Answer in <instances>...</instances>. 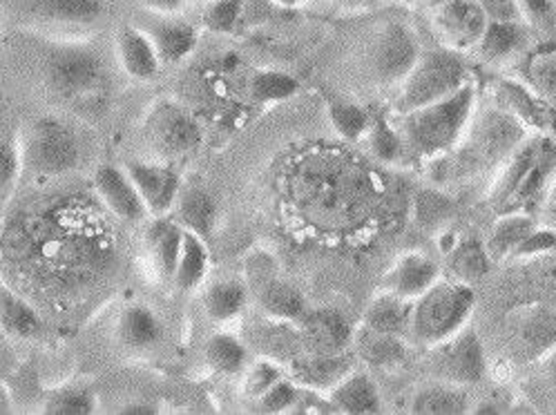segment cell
Wrapping results in <instances>:
<instances>
[{
	"label": "cell",
	"instance_id": "cell-37",
	"mask_svg": "<svg viewBox=\"0 0 556 415\" xmlns=\"http://www.w3.org/2000/svg\"><path fill=\"white\" fill-rule=\"evenodd\" d=\"M526 27L523 23H496L488 21V27L479 40V48L483 59L488 61H503L514 54L523 46Z\"/></svg>",
	"mask_w": 556,
	"mask_h": 415
},
{
	"label": "cell",
	"instance_id": "cell-46",
	"mask_svg": "<svg viewBox=\"0 0 556 415\" xmlns=\"http://www.w3.org/2000/svg\"><path fill=\"white\" fill-rule=\"evenodd\" d=\"M300 400V389L291 380H277L257 402L266 413H285L291 411Z\"/></svg>",
	"mask_w": 556,
	"mask_h": 415
},
{
	"label": "cell",
	"instance_id": "cell-9",
	"mask_svg": "<svg viewBox=\"0 0 556 415\" xmlns=\"http://www.w3.org/2000/svg\"><path fill=\"white\" fill-rule=\"evenodd\" d=\"M420 56V43L405 23H384L369 46V70L380 86L403 83Z\"/></svg>",
	"mask_w": 556,
	"mask_h": 415
},
{
	"label": "cell",
	"instance_id": "cell-34",
	"mask_svg": "<svg viewBox=\"0 0 556 415\" xmlns=\"http://www.w3.org/2000/svg\"><path fill=\"white\" fill-rule=\"evenodd\" d=\"M353 342L357 344L363 360H367L374 366H395L405 357V344L401 336L380 334L363 324V328L353 334Z\"/></svg>",
	"mask_w": 556,
	"mask_h": 415
},
{
	"label": "cell",
	"instance_id": "cell-4",
	"mask_svg": "<svg viewBox=\"0 0 556 415\" xmlns=\"http://www.w3.org/2000/svg\"><path fill=\"white\" fill-rule=\"evenodd\" d=\"M476 90L471 80L447 99L403 112L399 135L403 148L420 159L445 156L463 137L473 114Z\"/></svg>",
	"mask_w": 556,
	"mask_h": 415
},
{
	"label": "cell",
	"instance_id": "cell-56",
	"mask_svg": "<svg viewBox=\"0 0 556 415\" xmlns=\"http://www.w3.org/2000/svg\"><path fill=\"white\" fill-rule=\"evenodd\" d=\"M420 3L425 5V10L433 12V10H439L441 5H445V3H447V0H420Z\"/></svg>",
	"mask_w": 556,
	"mask_h": 415
},
{
	"label": "cell",
	"instance_id": "cell-29",
	"mask_svg": "<svg viewBox=\"0 0 556 415\" xmlns=\"http://www.w3.org/2000/svg\"><path fill=\"white\" fill-rule=\"evenodd\" d=\"M412 309L414 302L401 295H393L389 290H382L380 295L371 300L365 313V326L380 330V334L403 336L405 330L412 328Z\"/></svg>",
	"mask_w": 556,
	"mask_h": 415
},
{
	"label": "cell",
	"instance_id": "cell-25",
	"mask_svg": "<svg viewBox=\"0 0 556 415\" xmlns=\"http://www.w3.org/2000/svg\"><path fill=\"white\" fill-rule=\"evenodd\" d=\"M329 402L333 411L363 415V413H376L380 408V395L376 385L371 382L365 373H349L329 393Z\"/></svg>",
	"mask_w": 556,
	"mask_h": 415
},
{
	"label": "cell",
	"instance_id": "cell-45",
	"mask_svg": "<svg viewBox=\"0 0 556 415\" xmlns=\"http://www.w3.org/2000/svg\"><path fill=\"white\" fill-rule=\"evenodd\" d=\"M23 168L21 161V143L0 128V190L12 188Z\"/></svg>",
	"mask_w": 556,
	"mask_h": 415
},
{
	"label": "cell",
	"instance_id": "cell-35",
	"mask_svg": "<svg viewBox=\"0 0 556 415\" xmlns=\"http://www.w3.org/2000/svg\"><path fill=\"white\" fill-rule=\"evenodd\" d=\"M206 362L213 370L222 373V376H240L247 370L249 364V351L240 338L230 334H215L206 342Z\"/></svg>",
	"mask_w": 556,
	"mask_h": 415
},
{
	"label": "cell",
	"instance_id": "cell-17",
	"mask_svg": "<svg viewBox=\"0 0 556 415\" xmlns=\"http://www.w3.org/2000/svg\"><path fill=\"white\" fill-rule=\"evenodd\" d=\"M21 12L34 25L94 27L108 12L105 0H21Z\"/></svg>",
	"mask_w": 556,
	"mask_h": 415
},
{
	"label": "cell",
	"instance_id": "cell-47",
	"mask_svg": "<svg viewBox=\"0 0 556 415\" xmlns=\"http://www.w3.org/2000/svg\"><path fill=\"white\" fill-rule=\"evenodd\" d=\"M282 370L277 368L273 362H257L249 368L247 380H244V391L249 398L260 400L277 380H282Z\"/></svg>",
	"mask_w": 556,
	"mask_h": 415
},
{
	"label": "cell",
	"instance_id": "cell-3",
	"mask_svg": "<svg viewBox=\"0 0 556 415\" xmlns=\"http://www.w3.org/2000/svg\"><path fill=\"white\" fill-rule=\"evenodd\" d=\"M556 181V137L532 135L498 168L488 194L490 211L498 215L539 213V208Z\"/></svg>",
	"mask_w": 556,
	"mask_h": 415
},
{
	"label": "cell",
	"instance_id": "cell-50",
	"mask_svg": "<svg viewBox=\"0 0 556 415\" xmlns=\"http://www.w3.org/2000/svg\"><path fill=\"white\" fill-rule=\"evenodd\" d=\"M519 8L523 14V21L541 23L552 14L554 0H519Z\"/></svg>",
	"mask_w": 556,
	"mask_h": 415
},
{
	"label": "cell",
	"instance_id": "cell-58",
	"mask_svg": "<svg viewBox=\"0 0 556 415\" xmlns=\"http://www.w3.org/2000/svg\"><path fill=\"white\" fill-rule=\"evenodd\" d=\"M3 25H5V16H3V8H0V36H3Z\"/></svg>",
	"mask_w": 556,
	"mask_h": 415
},
{
	"label": "cell",
	"instance_id": "cell-39",
	"mask_svg": "<svg viewBox=\"0 0 556 415\" xmlns=\"http://www.w3.org/2000/svg\"><path fill=\"white\" fill-rule=\"evenodd\" d=\"M260 306L264 313L277 319H302L306 313L304 298L298 293V290L285 281H268L260 290Z\"/></svg>",
	"mask_w": 556,
	"mask_h": 415
},
{
	"label": "cell",
	"instance_id": "cell-49",
	"mask_svg": "<svg viewBox=\"0 0 556 415\" xmlns=\"http://www.w3.org/2000/svg\"><path fill=\"white\" fill-rule=\"evenodd\" d=\"M488 21L496 23H523L519 0H479Z\"/></svg>",
	"mask_w": 556,
	"mask_h": 415
},
{
	"label": "cell",
	"instance_id": "cell-43",
	"mask_svg": "<svg viewBox=\"0 0 556 415\" xmlns=\"http://www.w3.org/2000/svg\"><path fill=\"white\" fill-rule=\"evenodd\" d=\"M367 135H369V148L380 161L391 163L395 159H401V154L405 150L401 135H399V130L391 128L384 118H374L369 123Z\"/></svg>",
	"mask_w": 556,
	"mask_h": 415
},
{
	"label": "cell",
	"instance_id": "cell-38",
	"mask_svg": "<svg viewBox=\"0 0 556 415\" xmlns=\"http://www.w3.org/2000/svg\"><path fill=\"white\" fill-rule=\"evenodd\" d=\"M298 90V78L280 70H255L249 78V97L255 103H282L295 97Z\"/></svg>",
	"mask_w": 556,
	"mask_h": 415
},
{
	"label": "cell",
	"instance_id": "cell-36",
	"mask_svg": "<svg viewBox=\"0 0 556 415\" xmlns=\"http://www.w3.org/2000/svg\"><path fill=\"white\" fill-rule=\"evenodd\" d=\"M526 86L541 99L556 103V46H543L534 50L523 65Z\"/></svg>",
	"mask_w": 556,
	"mask_h": 415
},
{
	"label": "cell",
	"instance_id": "cell-48",
	"mask_svg": "<svg viewBox=\"0 0 556 415\" xmlns=\"http://www.w3.org/2000/svg\"><path fill=\"white\" fill-rule=\"evenodd\" d=\"M556 248V232L547 226H543L541 230L534 228L526 241L516 248V253L511 255V260H528V257H541Z\"/></svg>",
	"mask_w": 556,
	"mask_h": 415
},
{
	"label": "cell",
	"instance_id": "cell-32",
	"mask_svg": "<svg viewBox=\"0 0 556 415\" xmlns=\"http://www.w3.org/2000/svg\"><path fill=\"white\" fill-rule=\"evenodd\" d=\"M247 302H249L247 286L242 281H235V279L215 281L204 290V295H202L206 315L213 322H222V324L240 315L244 311Z\"/></svg>",
	"mask_w": 556,
	"mask_h": 415
},
{
	"label": "cell",
	"instance_id": "cell-30",
	"mask_svg": "<svg viewBox=\"0 0 556 415\" xmlns=\"http://www.w3.org/2000/svg\"><path fill=\"white\" fill-rule=\"evenodd\" d=\"M351 373V360L344 353H311L295 364L298 382L311 389H333Z\"/></svg>",
	"mask_w": 556,
	"mask_h": 415
},
{
	"label": "cell",
	"instance_id": "cell-19",
	"mask_svg": "<svg viewBox=\"0 0 556 415\" xmlns=\"http://www.w3.org/2000/svg\"><path fill=\"white\" fill-rule=\"evenodd\" d=\"M114 336H116V342L124 349L143 353L162 344L166 336V326L150 306L128 304L116 317Z\"/></svg>",
	"mask_w": 556,
	"mask_h": 415
},
{
	"label": "cell",
	"instance_id": "cell-51",
	"mask_svg": "<svg viewBox=\"0 0 556 415\" xmlns=\"http://www.w3.org/2000/svg\"><path fill=\"white\" fill-rule=\"evenodd\" d=\"M143 12L154 14H179L188 0H132Z\"/></svg>",
	"mask_w": 556,
	"mask_h": 415
},
{
	"label": "cell",
	"instance_id": "cell-6",
	"mask_svg": "<svg viewBox=\"0 0 556 415\" xmlns=\"http://www.w3.org/2000/svg\"><path fill=\"white\" fill-rule=\"evenodd\" d=\"M21 161L34 177H63L81 161V143L59 116H38L23 133Z\"/></svg>",
	"mask_w": 556,
	"mask_h": 415
},
{
	"label": "cell",
	"instance_id": "cell-55",
	"mask_svg": "<svg viewBox=\"0 0 556 415\" xmlns=\"http://www.w3.org/2000/svg\"><path fill=\"white\" fill-rule=\"evenodd\" d=\"M549 378L554 380V385H556V347L554 349H549Z\"/></svg>",
	"mask_w": 556,
	"mask_h": 415
},
{
	"label": "cell",
	"instance_id": "cell-10",
	"mask_svg": "<svg viewBox=\"0 0 556 415\" xmlns=\"http://www.w3.org/2000/svg\"><path fill=\"white\" fill-rule=\"evenodd\" d=\"M433 349V370L439 376L458 387L479 385L485 378V353L479 336L471 328H460L450 340L431 347Z\"/></svg>",
	"mask_w": 556,
	"mask_h": 415
},
{
	"label": "cell",
	"instance_id": "cell-59",
	"mask_svg": "<svg viewBox=\"0 0 556 415\" xmlns=\"http://www.w3.org/2000/svg\"><path fill=\"white\" fill-rule=\"evenodd\" d=\"M202 3H206V0H202Z\"/></svg>",
	"mask_w": 556,
	"mask_h": 415
},
{
	"label": "cell",
	"instance_id": "cell-12",
	"mask_svg": "<svg viewBox=\"0 0 556 415\" xmlns=\"http://www.w3.org/2000/svg\"><path fill=\"white\" fill-rule=\"evenodd\" d=\"M124 168L135 181L152 217H164L173 211L184 186L181 175L177 173L173 163L132 159L124 165Z\"/></svg>",
	"mask_w": 556,
	"mask_h": 415
},
{
	"label": "cell",
	"instance_id": "cell-21",
	"mask_svg": "<svg viewBox=\"0 0 556 415\" xmlns=\"http://www.w3.org/2000/svg\"><path fill=\"white\" fill-rule=\"evenodd\" d=\"M435 281H439V266H435V262L420 253H407L387 273L382 290L414 302Z\"/></svg>",
	"mask_w": 556,
	"mask_h": 415
},
{
	"label": "cell",
	"instance_id": "cell-33",
	"mask_svg": "<svg viewBox=\"0 0 556 415\" xmlns=\"http://www.w3.org/2000/svg\"><path fill=\"white\" fill-rule=\"evenodd\" d=\"M412 411L420 415H460L471 411L469 395L458 385H431L412 398Z\"/></svg>",
	"mask_w": 556,
	"mask_h": 415
},
{
	"label": "cell",
	"instance_id": "cell-40",
	"mask_svg": "<svg viewBox=\"0 0 556 415\" xmlns=\"http://www.w3.org/2000/svg\"><path fill=\"white\" fill-rule=\"evenodd\" d=\"M97 411V395L90 387L70 385L52 389L43 398V413L48 415H90Z\"/></svg>",
	"mask_w": 556,
	"mask_h": 415
},
{
	"label": "cell",
	"instance_id": "cell-27",
	"mask_svg": "<svg viewBox=\"0 0 556 415\" xmlns=\"http://www.w3.org/2000/svg\"><path fill=\"white\" fill-rule=\"evenodd\" d=\"M536 228L534 224V215L528 213H509V215H498L490 239L485 241L488 248V255L492 260V264L511 260V255L516 253V248H519L526 237Z\"/></svg>",
	"mask_w": 556,
	"mask_h": 415
},
{
	"label": "cell",
	"instance_id": "cell-54",
	"mask_svg": "<svg viewBox=\"0 0 556 415\" xmlns=\"http://www.w3.org/2000/svg\"><path fill=\"white\" fill-rule=\"evenodd\" d=\"M333 3L349 12H363V10H371L378 0H333Z\"/></svg>",
	"mask_w": 556,
	"mask_h": 415
},
{
	"label": "cell",
	"instance_id": "cell-20",
	"mask_svg": "<svg viewBox=\"0 0 556 415\" xmlns=\"http://www.w3.org/2000/svg\"><path fill=\"white\" fill-rule=\"evenodd\" d=\"M302 334L311 353H344L353 342V330L344 315L331 309L302 315Z\"/></svg>",
	"mask_w": 556,
	"mask_h": 415
},
{
	"label": "cell",
	"instance_id": "cell-15",
	"mask_svg": "<svg viewBox=\"0 0 556 415\" xmlns=\"http://www.w3.org/2000/svg\"><path fill=\"white\" fill-rule=\"evenodd\" d=\"M496 105L519 118L528 130L556 137V108L519 80H498L494 86Z\"/></svg>",
	"mask_w": 556,
	"mask_h": 415
},
{
	"label": "cell",
	"instance_id": "cell-28",
	"mask_svg": "<svg viewBox=\"0 0 556 415\" xmlns=\"http://www.w3.org/2000/svg\"><path fill=\"white\" fill-rule=\"evenodd\" d=\"M208 264H211V255H208L206 239L184 230L181 253H179L177 271L173 277V286L179 290V293H192V290L200 288L202 281L206 279Z\"/></svg>",
	"mask_w": 556,
	"mask_h": 415
},
{
	"label": "cell",
	"instance_id": "cell-2",
	"mask_svg": "<svg viewBox=\"0 0 556 415\" xmlns=\"http://www.w3.org/2000/svg\"><path fill=\"white\" fill-rule=\"evenodd\" d=\"M528 128L503 108L494 105L471 114L458 143L441 156L443 184H458L496 171L528 139Z\"/></svg>",
	"mask_w": 556,
	"mask_h": 415
},
{
	"label": "cell",
	"instance_id": "cell-41",
	"mask_svg": "<svg viewBox=\"0 0 556 415\" xmlns=\"http://www.w3.org/2000/svg\"><path fill=\"white\" fill-rule=\"evenodd\" d=\"M329 118L338 135H342L346 141H357L363 135H367L371 123L369 112L351 101H331Z\"/></svg>",
	"mask_w": 556,
	"mask_h": 415
},
{
	"label": "cell",
	"instance_id": "cell-14",
	"mask_svg": "<svg viewBox=\"0 0 556 415\" xmlns=\"http://www.w3.org/2000/svg\"><path fill=\"white\" fill-rule=\"evenodd\" d=\"M139 27L148 34L162 65L184 63L200 43V32L179 14L146 12Z\"/></svg>",
	"mask_w": 556,
	"mask_h": 415
},
{
	"label": "cell",
	"instance_id": "cell-23",
	"mask_svg": "<svg viewBox=\"0 0 556 415\" xmlns=\"http://www.w3.org/2000/svg\"><path fill=\"white\" fill-rule=\"evenodd\" d=\"M173 211H177V222L184 230L202 239L211 237L217 222V203L211 192L200 186H181Z\"/></svg>",
	"mask_w": 556,
	"mask_h": 415
},
{
	"label": "cell",
	"instance_id": "cell-18",
	"mask_svg": "<svg viewBox=\"0 0 556 415\" xmlns=\"http://www.w3.org/2000/svg\"><path fill=\"white\" fill-rule=\"evenodd\" d=\"M114 52H116L118 65H122V70L132 80L148 83L164 67L148 34L132 23L118 25L114 34Z\"/></svg>",
	"mask_w": 556,
	"mask_h": 415
},
{
	"label": "cell",
	"instance_id": "cell-42",
	"mask_svg": "<svg viewBox=\"0 0 556 415\" xmlns=\"http://www.w3.org/2000/svg\"><path fill=\"white\" fill-rule=\"evenodd\" d=\"M244 0H206L202 10V25L213 34H230L240 23Z\"/></svg>",
	"mask_w": 556,
	"mask_h": 415
},
{
	"label": "cell",
	"instance_id": "cell-1",
	"mask_svg": "<svg viewBox=\"0 0 556 415\" xmlns=\"http://www.w3.org/2000/svg\"><path fill=\"white\" fill-rule=\"evenodd\" d=\"M295 213L315 230L344 235L361 230L395 205L391 186L369 163L340 150H311L287 179Z\"/></svg>",
	"mask_w": 556,
	"mask_h": 415
},
{
	"label": "cell",
	"instance_id": "cell-53",
	"mask_svg": "<svg viewBox=\"0 0 556 415\" xmlns=\"http://www.w3.org/2000/svg\"><path fill=\"white\" fill-rule=\"evenodd\" d=\"M118 413H126V415H154L159 413L156 406H152L148 400H132L128 404H124L118 408Z\"/></svg>",
	"mask_w": 556,
	"mask_h": 415
},
{
	"label": "cell",
	"instance_id": "cell-5",
	"mask_svg": "<svg viewBox=\"0 0 556 415\" xmlns=\"http://www.w3.org/2000/svg\"><path fill=\"white\" fill-rule=\"evenodd\" d=\"M473 304L476 295L469 284L456 279H439L420 298L414 300L409 330L425 347L441 344L467 326Z\"/></svg>",
	"mask_w": 556,
	"mask_h": 415
},
{
	"label": "cell",
	"instance_id": "cell-11",
	"mask_svg": "<svg viewBox=\"0 0 556 415\" xmlns=\"http://www.w3.org/2000/svg\"><path fill=\"white\" fill-rule=\"evenodd\" d=\"M146 137L156 152L173 161L188 156L202 146V130L197 121L179 105L166 101L156 105L146 121Z\"/></svg>",
	"mask_w": 556,
	"mask_h": 415
},
{
	"label": "cell",
	"instance_id": "cell-26",
	"mask_svg": "<svg viewBox=\"0 0 556 415\" xmlns=\"http://www.w3.org/2000/svg\"><path fill=\"white\" fill-rule=\"evenodd\" d=\"M0 330L16 340H31L43 330L38 311L8 286H0Z\"/></svg>",
	"mask_w": 556,
	"mask_h": 415
},
{
	"label": "cell",
	"instance_id": "cell-22",
	"mask_svg": "<svg viewBox=\"0 0 556 415\" xmlns=\"http://www.w3.org/2000/svg\"><path fill=\"white\" fill-rule=\"evenodd\" d=\"M146 241H148V253H150L156 277L166 284H173L179 253H181L184 228L179 226L177 219H168L166 215L156 217L154 224L148 228Z\"/></svg>",
	"mask_w": 556,
	"mask_h": 415
},
{
	"label": "cell",
	"instance_id": "cell-31",
	"mask_svg": "<svg viewBox=\"0 0 556 415\" xmlns=\"http://www.w3.org/2000/svg\"><path fill=\"white\" fill-rule=\"evenodd\" d=\"M447 268L456 281H463L469 286L473 281H481L492 268L485 241L476 237L460 239L456 246H452V251L447 255Z\"/></svg>",
	"mask_w": 556,
	"mask_h": 415
},
{
	"label": "cell",
	"instance_id": "cell-8",
	"mask_svg": "<svg viewBox=\"0 0 556 415\" xmlns=\"http://www.w3.org/2000/svg\"><path fill=\"white\" fill-rule=\"evenodd\" d=\"M43 74L59 95L78 97L99 88L103 61L88 43H50L43 52Z\"/></svg>",
	"mask_w": 556,
	"mask_h": 415
},
{
	"label": "cell",
	"instance_id": "cell-24",
	"mask_svg": "<svg viewBox=\"0 0 556 415\" xmlns=\"http://www.w3.org/2000/svg\"><path fill=\"white\" fill-rule=\"evenodd\" d=\"M516 344L521 355L536 357L541 353H549L556 347V306L541 304L530 311L516 326Z\"/></svg>",
	"mask_w": 556,
	"mask_h": 415
},
{
	"label": "cell",
	"instance_id": "cell-13",
	"mask_svg": "<svg viewBox=\"0 0 556 415\" xmlns=\"http://www.w3.org/2000/svg\"><path fill=\"white\" fill-rule=\"evenodd\" d=\"M433 29L441 36L443 48L465 52L479 46L488 27V16L479 0H447L445 5L431 12Z\"/></svg>",
	"mask_w": 556,
	"mask_h": 415
},
{
	"label": "cell",
	"instance_id": "cell-52",
	"mask_svg": "<svg viewBox=\"0 0 556 415\" xmlns=\"http://www.w3.org/2000/svg\"><path fill=\"white\" fill-rule=\"evenodd\" d=\"M539 215L543 219V226H547L556 232V181L549 186V190L539 208Z\"/></svg>",
	"mask_w": 556,
	"mask_h": 415
},
{
	"label": "cell",
	"instance_id": "cell-44",
	"mask_svg": "<svg viewBox=\"0 0 556 415\" xmlns=\"http://www.w3.org/2000/svg\"><path fill=\"white\" fill-rule=\"evenodd\" d=\"M414 211L420 226H435L452 213V201L441 190H420L414 199Z\"/></svg>",
	"mask_w": 556,
	"mask_h": 415
},
{
	"label": "cell",
	"instance_id": "cell-7",
	"mask_svg": "<svg viewBox=\"0 0 556 415\" xmlns=\"http://www.w3.org/2000/svg\"><path fill=\"white\" fill-rule=\"evenodd\" d=\"M469 83L467 65L460 52L439 48L420 52L416 65L401 83V95L395 101L399 112H409L420 105L452 97Z\"/></svg>",
	"mask_w": 556,
	"mask_h": 415
},
{
	"label": "cell",
	"instance_id": "cell-57",
	"mask_svg": "<svg viewBox=\"0 0 556 415\" xmlns=\"http://www.w3.org/2000/svg\"><path fill=\"white\" fill-rule=\"evenodd\" d=\"M275 5H280V8H298V5H302L304 0H273Z\"/></svg>",
	"mask_w": 556,
	"mask_h": 415
},
{
	"label": "cell",
	"instance_id": "cell-16",
	"mask_svg": "<svg viewBox=\"0 0 556 415\" xmlns=\"http://www.w3.org/2000/svg\"><path fill=\"white\" fill-rule=\"evenodd\" d=\"M92 181L99 199L114 217L128 224H139L150 215L126 168H118L114 163H103L97 168Z\"/></svg>",
	"mask_w": 556,
	"mask_h": 415
}]
</instances>
